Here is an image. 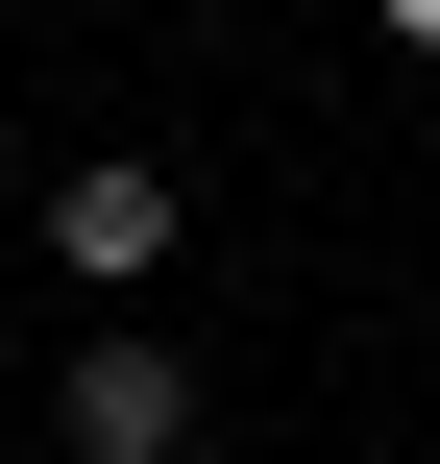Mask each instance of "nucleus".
<instances>
[{"label":"nucleus","instance_id":"1","mask_svg":"<svg viewBox=\"0 0 440 464\" xmlns=\"http://www.w3.org/2000/svg\"><path fill=\"white\" fill-rule=\"evenodd\" d=\"M49 440H73V464H196V367H171V343H73Z\"/></svg>","mask_w":440,"mask_h":464},{"label":"nucleus","instance_id":"2","mask_svg":"<svg viewBox=\"0 0 440 464\" xmlns=\"http://www.w3.org/2000/svg\"><path fill=\"white\" fill-rule=\"evenodd\" d=\"M171 220H196V196H171L147 147H98V171L49 196V269H98V294H147V269H171Z\"/></svg>","mask_w":440,"mask_h":464},{"label":"nucleus","instance_id":"3","mask_svg":"<svg viewBox=\"0 0 440 464\" xmlns=\"http://www.w3.org/2000/svg\"><path fill=\"white\" fill-rule=\"evenodd\" d=\"M367 24H392V49H440V0H367Z\"/></svg>","mask_w":440,"mask_h":464}]
</instances>
